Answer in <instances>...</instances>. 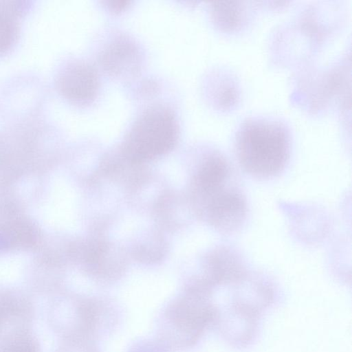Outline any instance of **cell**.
Segmentation results:
<instances>
[{"mask_svg": "<svg viewBox=\"0 0 352 352\" xmlns=\"http://www.w3.org/2000/svg\"><path fill=\"white\" fill-rule=\"evenodd\" d=\"M292 144L290 125L276 116H247L234 133L233 148L239 164L258 179L272 178L283 172L290 157Z\"/></svg>", "mask_w": 352, "mask_h": 352, "instance_id": "6da1fadb", "label": "cell"}, {"mask_svg": "<svg viewBox=\"0 0 352 352\" xmlns=\"http://www.w3.org/2000/svg\"><path fill=\"white\" fill-rule=\"evenodd\" d=\"M292 101L311 115L337 110L346 118L350 111V60L344 54L329 65L314 62L296 69Z\"/></svg>", "mask_w": 352, "mask_h": 352, "instance_id": "7a4b0ae2", "label": "cell"}, {"mask_svg": "<svg viewBox=\"0 0 352 352\" xmlns=\"http://www.w3.org/2000/svg\"><path fill=\"white\" fill-rule=\"evenodd\" d=\"M218 310L208 297L206 287L192 289L163 309L157 321V338L169 350L195 346L206 329L217 323Z\"/></svg>", "mask_w": 352, "mask_h": 352, "instance_id": "3957f363", "label": "cell"}, {"mask_svg": "<svg viewBox=\"0 0 352 352\" xmlns=\"http://www.w3.org/2000/svg\"><path fill=\"white\" fill-rule=\"evenodd\" d=\"M177 134L178 124L172 111L153 106L143 112L130 129L126 151L135 160L151 158L171 148Z\"/></svg>", "mask_w": 352, "mask_h": 352, "instance_id": "277c9868", "label": "cell"}, {"mask_svg": "<svg viewBox=\"0 0 352 352\" xmlns=\"http://www.w3.org/2000/svg\"><path fill=\"white\" fill-rule=\"evenodd\" d=\"M206 195L208 218L215 228L223 234H232L243 227L248 207L244 196L238 190L226 184Z\"/></svg>", "mask_w": 352, "mask_h": 352, "instance_id": "5b68a950", "label": "cell"}, {"mask_svg": "<svg viewBox=\"0 0 352 352\" xmlns=\"http://www.w3.org/2000/svg\"><path fill=\"white\" fill-rule=\"evenodd\" d=\"M259 9L258 1H214L209 3L208 14L217 31L225 35H236L252 25Z\"/></svg>", "mask_w": 352, "mask_h": 352, "instance_id": "8992f818", "label": "cell"}, {"mask_svg": "<svg viewBox=\"0 0 352 352\" xmlns=\"http://www.w3.org/2000/svg\"><path fill=\"white\" fill-rule=\"evenodd\" d=\"M57 85L65 98L79 104L90 102L98 89L96 71L84 62H76L67 67L58 77Z\"/></svg>", "mask_w": 352, "mask_h": 352, "instance_id": "52a82bcc", "label": "cell"}, {"mask_svg": "<svg viewBox=\"0 0 352 352\" xmlns=\"http://www.w3.org/2000/svg\"><path fill=\"white\" fill-rule=\"evenodd\" d=\"M101 63L104 69L113 76H131L139 67V51L132 41L120 38L104 50Z\"/></svg>", "mask_w": 352, "mask_h": 352, "instance_id": "ba28073f", "label": "cell"}, {"mask_svg": "<svg viewBox=\"0 0 352 352\" xmlns=\"http://www.w3.org/2000/svg\"><path fill=\"white\" fill-rule=\"evenodd\" d=\"M214 77L211 95L215 110L223 113L235 111L240 104L242 93L238 77L225 67L216 71Z\"/></svg>", "mask_w": 352, "mask_h": 352, "instance_id": "9c48e42d", "label": "cell"}, {"mask_svg": "<svg viewBox=\"0 0 352 352\" xmlns=\"http://www.w3.org/2000/svg\"><path fill=\"white\" fill-rule=\"evenodd\" d=\"M21 2L0 1V54L14 43L18 33V17L25 10Z\"/></svg>", "mask_w": 352, "mask_h": 352, "instance_id": "30bf717a", "label": "cell"}, {"mask_svg": "<svg viewBox=\"0 0 352 352\" xmlns=\"http://www.w3.org/2000/svg\"><path fill=\"white\" fill-rule=\"evenodd\" d=\"M130 352H170L169 349L158 339L145 340L135 344Z\"/></svg>", "mask_w": 352, "mask_h": 352, "instance_id": "8fae6325", "label": "cell"}, {"mask_svg": "<svg viewBox=\"0 0 352 352\" xmlns=\"http://www.w3.org/2000/svg\"><path fill=\"white\" fill-rule=\"evenodd\" d=\"M106 3L111 10L118 12L124 10L130 2L126 1H106Z\"/></svg>", "mask_w": 352, "mask_h": 352, "instance_id": "7c38bea8", "label": "cell"}]
</instances>
